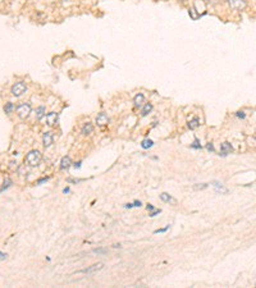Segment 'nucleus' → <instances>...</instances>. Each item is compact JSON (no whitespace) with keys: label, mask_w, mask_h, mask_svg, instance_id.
<instances>
[{"label":"nucleus","mask_w":256,"mask_h":288,"mask_svg":"<svg viewBox=\"0 0 256 288\" xmlns=\"http://www.w3.org/2000/svg\"><path fill=\"white\" fill-rule=\"evenodd\" d=\"M206 149H208V151H211V153H214V145H213L211 142H209L206 145Z\"/></svg>","instance_id":"nucleus-23"},{"label":"nucleus","mask_w":256,"mask_h":288,"mask_svg":"<svg viewBox=\"0 0 256 288\" xmlns=\"http://www.w3.org/2000/svg\"><path fill=\"white\" fill-rule=\"evenodd\" d=\"M154 146V141L153 140H149V138H146V140H144L141 142V147L142 149H150Z\"/></svg>","instance_id":"nucleus-18"},{"label":"nucleus","mask_w":256,"mask_h":288,"mask_svg":"<svg viewBox=\"0 0 256 288\" xmlns=\"http://www.w3.org/2000/svg\"><path fill=\"white\" fill-rule=\"evenodd\" d=\"M46 117V124L53 127V126H57L58 124V121H59V114L55 113V112H51L49 114L45 115Z\"/></svg>","instance_id":"nucleus-7"},{"label":"nucleus","mask_w":256,"mask_h":288,"mask_svg":"<svg viewBox=\"0 0 256 288\" xmlns=\"http://www.w3.org/2000/svg\"><path fill=\"white\" fill-rule=\"evenodd\" d=\"M71 165H72V160H71V158L69 156H63L62 158V160H60V169L62 170H67V169H69L71 168Z\"/></svg>","instance_id":"nucleus-12"},{"label":"nucleus","mask_w":256,"mask_h":288,"mask_svg":"<svg viewBox=\"0 0 256 288\" xmlns=\"http://www.w3.org/2000/svg\"><path fill=\"white\" fill-rule=\"evenodd\" d=\"M191 147H192V149H196V150H200V149L202 147L201 144H200V140H199V138H195V141L191 144Z\"/></svg>","instance_id":"nucleus-21"},{"label":"nucleus","mask_w":256,"mask_h":288,"mask_svg":"<svg viewBox=\"0 0 256 288\" xmlns=\"http://www.w3.org/2000/svg\"><path fill=\"white\" fill-rule=\"evenodd\" d=\"M42 159V155L39 150H31L30 153H27V155L25 156V162L30 165V167H37Z\"/></svg>","instance_id":"nucleus-1"},{"label":"nucleus","mask_w":256,"mask_h":288,"mask_svg":"<svg viewBox=\"0 0 256 288\" xmlns=\"http://www.w3.org/2000/svg\"><path fill=\"white\" fill-rule=\"evenodd\" d=\"M214 188H215V191L218 192V194H223V195H226V194H228V190L224 187L222 183H219V182H214Z\"/></svg>","instance_id":"nucleus-15"},{"label":"nucleus","mask_w":256,"mask_h":288,"mask_svg":"<svg viewBox=\"0 0 256 288\" xmlns=\"http://www.w3.org/2000/svg\"><path fill=\"white\" fill-rule=\"evenodd\" d=\"M69 191H71V190H69V187H66V188L63 190V194H69Z\"/></svg>","instance_id":"nucleus-33"},{"label":"nucleus","mask_w":256,"mask_h":288,"mask_svg":"<svg viewBox=\"0 0 256 288\" xmlns=\"http://www.w3.org/2000/svg\"><path fill=\"white\" fill-rule=\"evenodd\" d=\"M124 208L126 209H131V208H133V204H127V205H124Z\"/></svg>","instance_id":"nucleus-34"},{"label":"nucleus","mask_w":256,"mask_h":288,"mask_svg":"<svg viewBox=\"0 0 256 288\" xmlns=\"http://www.w3.org/2000/svg\"><path fill=\"white\" fill-rule=\"evenodd\" d=\"M53 144H54V133L51 131H48L42 135V145H44L45 149L50 147Z\"/></svg>","instance_id":"nucleus-5"},{"label":"nucleus","mask_w":256,"mask_h":288,"mask_svg":"<svg viewBox=\"0 0 256 288\" xmlns=\"http://www.w3.org/2000/svg\"><path fill=\"white\" fill-rule=\"evenodd\" d=\"M35 114H36V119H37V121H41V119L46 115V108H45V106H42V105L39 106V108L36 109V113H35Z\"/></svg>","instance_id":"nucleus-13"},{"label":"nucleus","mask_w":256,"mask_h":288,"mask_svg":"<svg viewBox=\"0 0 256 288\" xmlns=\"http://www.w3.org/2000/svg\"><path fill=\"white\" fill-rule=\"evenodd\" d=\"M12 183H13V182H12V179H9V178H7V179L4 181V182H3V186L0 187V194H2L3 191H5L7 188H9V187H10V185H12Z\"/></svg>","instance_id":"nucleus-19"},{"label":"nucleus","mask_w":256,"mask_h":288,"mask_svg":"<svg viewBox=\"0 0 256 288\" xmlns=\"http://www.w3.org/2000/svg\"><path fill=\"white\" fill-rule=\"evenodd\" d=\"M48 179H49L48 177H44V178H41V179H39V181H37V185H41V183H44V182H46Z\"/></svg>","instance_id":"nucleus-29"},{"label":"nucleus","mask_w":256,"mask_h":288,"mask_svg":"<svg viewBox=\"0 0 256 288\" xmlns=\"http://www.w3.org/2000/svg\"><path fill=\"white\" fill-rule=\"evenodd\" d=\"M233 151V147L229 142H223L220 146V155L222 156H227L228 154H231Z\"/></svg>","instance_id":"nucleus-10"},{"label":"nucleus","mask_w":256,"mask_h":288,"mask_svg":"<svg viewBox=\"0 0 256 288\" xmlns=\"http://www.w3.org/2000/svg\"><path fill=\"white\" fill-rule=\"evenodd\" d=\"M160 200L164 201V202H170L173 199H172V196H170V195H168V194H165V192H163V194L160 195Z\"/></svg>","instance_id":"nucleus-20"},{"label":"nucleus","mask_w":256,"mask_h":288,"mask_svg":"<svg viewBox=\"0 0 256 288\" xmlns=\"http://www.w3.org/2000/svg\"><path fill=\"white\" fill-rule=\"evenodd\" d=\"M109 122H110L109 117L105 113H100V114H98V117H96V123H98L99 126H108Z\"/></svg>","instance_id":"nucleus-8"},{"label":"nucleus","mask_w":256,"mask_h":288,"mask_svg":"<svg viewBox=\"0 0 256 288\" xmlns=\"http://www.w3.org/2000/svg\"><path fill=\"white\" fill-rule=\"evenodd\" d=\"M169 228H170V226H167L165 228H160V229H156L154 233H155V234H158V233H164V232H167Z\"/></svg>","instance_id":"nucleus-22"},{"label":"nucleus","mask_w":256,"mask_h":288,"mask_svg":"<svg viewBox=\"0 0 256 288\" xmlns=\"http://www.w3.org/2000/svg\"><path fill=\"white\" fill-rule=\"evenodd\" d=\"M181 2H187V0H181Z\"/></svg>","instance_id":"nucleus-35"},{"label":"nucleus","mask_w":256,"mask_h":288,"mask_svg":"<svg viewBox=\"0 0 256 288\" xmlns=\"http://www.w3.org/2000/svg\"><path fill=\"white\" fill-rule=\"evenodd\" d=\"M141 205H142V202H141V201H138V200H136V201L133 202V206H135V208H140Z\"/></svg>","instance_id":"nucleus-28"},{"label":"nucleus","mask_w":256,"mask_h":288,"mask_svg":"<svg viewBox=\"0 0 256 288\" xmlns=\"http://www.w3.org/2000/svg\"><path fill=\"white\" fill-rule=\"evenodd\" d=\"M7 254H4V252H2V251H0V260H5L7 259Z\"/></svg>","instance_id":"nucleus-30"},{"label":"nucleus","mask_w":256,"mask_h":288,"mask_svg":"<svg viewBox=\"0 0 256 288\" xmlns=\"http://www.w3.org/2000/svg\"><path fill=\"white\" fill-rule=\"evenodd\" d=\"M160 211H162V210H160V209H155V210H153V211L150 213V217L153 218V217H155V215H158V214H159V213H160Z\"/></svg>","instance_id":"nucleus-25"},{"label":"nucleus","mask_w":256,"mask_h":288,"mask_svg":"<svg viewBox=\"0 0 256 288\" xmlns=\"http://www.w3.org/2000/svg\"><path fill=\"white\" fill-rule=\"evenodd\" d=\"M228 4L233 10H243L246 8V2L245 0H228Z\"/></svg>","instance_id":"nucleus-6"},{"label":"nucleus","mask_w":256,"mask_h":288,"mask_svg":"<svg viewBox=\"0 0 256 288\" xmlns=\"http://www.w3.org/2000/svg\"><path fill=\"white\" fill-rule=\"evenodd\" d=\"M26 91H27V85H26L23 81L16 82L13 86H12V89H10V92H12V95L16 96V98H19V96H22Z\"/></svg>","instance_id":"nucleus-3"},{"label":"nucleus","mask_w":256,"mask_h":288,"mask_svg":"<svg viewBox=\"0 0 256 288\" xmlns=\"http://www.w3.org/2000/svg\"><path fill=\"white\" fill-rule=\"evenodd\" d=\"M94 252L95 254H106V250H104V249H95Z\"/></svg>","instance_id":"nucleus-26"},{"label":"nucleus","mask_w":256,"mask_h":288,"mask_svg":"<svg viewBox=\"0 0 256 288\" xmlns=\"http://www.w3.org/2000/svg\"><path fill=\"white\" fill-rule=\"evenodd\" d=\"M81 164H82V162H78V163H76V164H74V168H76V169L81 168Z\"/></svg>","instance_id":"nucleus-32"},{"label":"nucleus","mask_w":256,"mask_h":288,"mask_svg":"<svg viewBox=\"0 0 256 288\" xmlns=\"http://www.w3.org/2000/svg\"><path fill=\"white\" fill-rule=\"evenodd\" d=\"M104 268V264L103 263H98V264H94L91 266H89V268L86 269H82V270H78L77 273H81V274H92V273H96V272H99Z\"/></svg>","instance_id":"nucleus-4"},{"label":"nucleus","mask_w":256,"mask_h":288,"mask_svg":"<svg viewBox=\"0 0 256 288\" xmlns=\"http://www.w3.org/2000/svg\"><path fill=\"white\" fill-rule=\"evenodd\" d=\"M237 117H238V118H241V119H245L246 114H245V112H238V113H237Z\"/></svg>","instance_id":"nucleus-27"},{"label":"nucleus","mask_w":256,"mask_h":288,"mask_svg":"<svg viewBox=\"0 0 256 288\" xmlns=\"http://www.w3.org/2000/svg\"><path fill=\"white\" fill-rule=\"evenodd\" d=\"M206 187H208L206 183H202V185H200V186H194L195 190H204V188H206Z\"/></svg>","instance_id":"nucleus-24"},{"label":"nucleus","mask_w":256,"mask_h":288,"mask_svg":"<svg viewBox=\"0 0 256 288\" xmlns=\"http://www.w3.org/2000/svg\"><path fill=\"white\" fill-rule=\"evenodd\" d=\"M145 104V95L144 94H137L133 98V105L135 108H142Z\"/></svg>","instance_id":"nucleus-9"},{"label":"nucleus","mask_w":256,"mask_h":288,"mask_svg":"<svg viewBox=\"0 0 256 288\" xmlns=\"http://www.w3.org/2000/svg\"><path fill=\"white\" fill-rule=\"evenodd\" d=\"M16 112H17V115L21 119L28 118V115H30L31 112H32L31 104H30V103H22V104H19L17 108H16Z\"/></svg>","instance_id":"nucleus-2"},{"label":"nucleus","mask_w":256,"mask_h":288,"mask_svg":"<svg viewBox=\"0 0 256 288\" xmlns=\"http://www.w3.org/2000/svg\"><path fill=\"white\" fill-rule=\"evenodd\" d=\"M153 104L151 103H146V104H144V106L141 108V115L142 117H146L149 113H151V110H153Z\"/></svg>","instance_id":"nucleus-14"},{"label":"nucleus","mask_w":256,"mask_h":288,"mask_svg":"<svg viewBox=\"0 0 256 288\" xmlns=\"http://www.w3.org/2000/svg\"><path fill=\"white\" fill-rule=\"evenodd\" d=\"M14 109H16V106H14V104H13L12 101L5 103V105H4V112H5L7 114H12Z\"/></svg>","instance_id":"nucleus-17"},{"label":"nucleus","mask_w":256,"mask_h":288,"mask_svg":"<svg viewBox=\"0 0 256 288\" xmlns=\"http://www.w3.org/2000/svg\"><path fill=\"white\" fill-rule=\"evenodd\" d=\"M146 209H147L149 211H153V210H155V208H154V205H151V204H149V205L146 206Z\"/></svg>","instance_id":"nucleus-31"},{"label":"nucleus","mask_w":256,"mask_h":288,"mask_svg":"<svg viewBox=\"0 0 256 288\" xmlns=\"http://www.w3.org/2000/svg\"><path fill=\"white\" fill-rule=\"evenodd\" d=\"M94 132V124L91 123V122H86L83 126H82V128H81V133L83 135V136H89V135H91Z\"/></svg>","instance_id":"nucleus-11"},{"label":"nucleus","mask_w":256,"mask_h":288,"mask_svg":"<svg viewBox=\"0 0 256 288\" xmlns=\"http://www.w3.org/2000/svg\"><path fill=\"white\" fill-rule=\"evenodd\" d=\"M188 128L190 130H196V128L200 126V119L197 118V117H195V118H192L191 121H188Z\"/></svg>","instance_id":"nucleus-16"}]
</instances>
